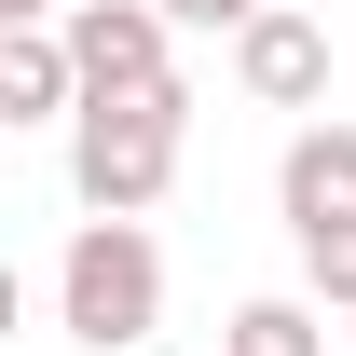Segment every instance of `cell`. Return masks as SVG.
I'll return each mask as SVG.
<instances>
[{
  "instance_id": "cell-1",
  "label": "cell",
  "mask_w": 356,
  "mask_h": 356,
  "mask_svg": "<svg viewBox=\"0 0 356 356\" xmlns=\"http://www.w3.org/2000/svg\"><path fill=\"white\" fill-rule=\"evenodd\" d=\"M178 137H192V83L165 96H83V124H69V192H83L96 220H151L178 178Z\"/></svg>"
},
{
  "instance_id": "cell-2",
  "label": "cell",
  "mask_w": 356,
  "mask_h": 356,
  "mask_svg": "<svg viewBox=\"0 0 356 356\" xmlns=\"http://www.w3.org/2000/svg\"><path fill=\"white\" fill-rule=\"evenodd\" d=\"M55 329L96 343V356H137L165 329V247H151V220H83L69 233V261H55Z\"/></svg>"
},
{
  "instance_id": "cell-3",
  "label": "cell",
  "mask_w": 356,
  "mask_h": 356,
  "mask_svg": "<svg viewBox=\"0 0 356 356\" xmlns=\"http://www.w3.org/2000/svg\"><path fill=\"white\" fill-rule=\"evenodd\" d=\"M69 55H83V96H165L178 83V28L151 0H69Z\"/></svg>"
},
{
  "instance_id": "cell-4",
  "label": "cell",
  "mask_w": 356,
  "mask_h": 356,
  "mask_svg": "<svg viewBox=\"0 0 356 356\" xmlns=\"http://www.w3.org/2000/svg\"><path fill=\"white\" fill-rule=\"evenodd\" d=\"M233 83L261 96V110H315V96H329V28H315L302 0L247 14V28H233Z\"/></svg>"
},
{
  "instance_id": "cell-5",
  "label": "cell",
  "mask_w": 356,
  "mask_h": 356,
  "mask_svg": "<svg viewBox=\"0 0 356 356\" xmlns=\"http://www.w3.org/2000/svg\"><path fill=\"white\" fill-rule=\"evenodd\" d=\"M274 206H288V233H343L356 220V124H302L288 137V165H274Z\"/></svg>"
},
{
  "instance_id": "cell-6",
  "label": "cell",
  "mask_w": 356,
  "mask_h": 356,
  "mask_svg": "<svg viewBox=\"0 0 356 356\" xmlns=\"http://www.w3.org/2000/svg\"><path fill=\"white\" fill-rule=\"evenodd\" d=\"M0 124H83V55H69V28H0Z\"/></svg>"
},
{
  "instance_id": "cell-7",
  "label": "cell",
  "mask_w": 356,
  "mask_h": 356,
  "mask_svg": "<svg viewBox=\"0 0 356 356\" xmlns=\"http://www.w3.org/2000/svg\"><path fill=\"white\" fill-rule=\"evenodd\" d=\"M220 356H329V329H315V302H233Z\"/></svg>"
},
{
  "instance_id": "cell-8",
  "label": "cell",
  "mask_w": 356,
  "mask_h": 356,
  "mask_svg": "<svg viewBox=\"0 0 356 356\" xmlns=\"http://www.w3.org/2000/svg\"><path fill=\"white\" fill-rule=\"evenodd\" d=\"M302 274H315V302H343V315H356V220H343V233H315Z\"/></svg>"
},
{
  "instance_id": "cell-9",
  "label": "cell",
  "mask_w": 356,
  "mask_h": 356,
  "mask_svg": "<svg viewBox=\"0 0 356 356\" xmlns=\"http://www.w3.org/2000/svg\"><path fill=\"white\" fill-rule=\"evenodd\" d=\"M151 14H165V28H220V42H233V28H247V14H274V0H151Z\"/></svg>"
},
{
  "instance_id": "cell-10",
  "label": "cell",
  "mask_w": 356,
  "mask_h": 356,
  "mask_svg": "<svg viewBox=\"0 0 356 356\" xmlns=\"http://www.w3.org/2000/svg\"><path fill=\"white\" fill-rule=\"evenodd\" d=\"M0 28H69V0H0Z\"/></svg>"
}]
</instances>
